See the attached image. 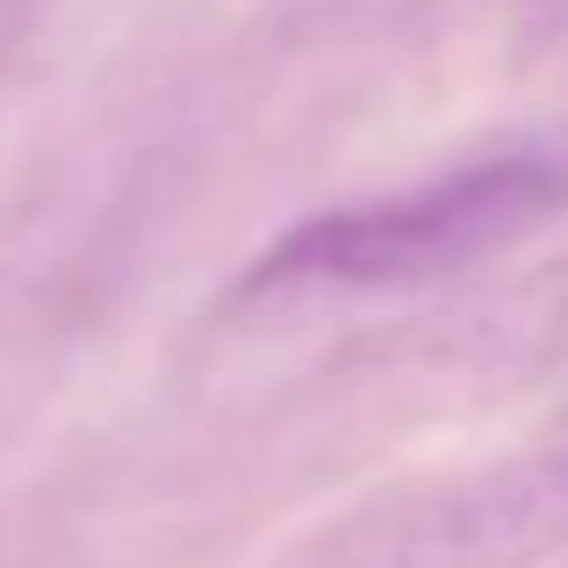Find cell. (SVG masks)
<instances>
[{
  "mask_svg": "<svg viewBox=\"0 0 568 568\" xmlns=\"http://www.w3.org/2000/svg\"><path fill=\"white\" fill-rule=\"evenodd\" d=\"M568 202V173L555 159H483L439 173L410 194L324 209L281 231L245 274V288H417L504 252L511 237L540 231Z\"/></svg>",
  "mask_w": 568,
  "mask_h": 568,
  "instance_id": "cell-1",
  "label": "cell"
},
{
  "mask_svg": "<svg viewBox=\"0 0 568 568\" xmlns=\"http://www.w3.org/2000/svg\"><path fill=\"white\" fill-rule=\"evenodd\" d=\"M568 547V432L460 475L382 489L274 568H540Z\"/></svg>",
  "mask_w": 568,
  "mask_h": 568,
  "instance_id": "cell-2",
  "label": "cell"
},
{
  "mask_svg": "<svg viewBox=\"0 0 568 568\" xmlns=\"http://www.w3.org/2000/svg\"><path fill=\"white\" fill-rule=\"evenodd\" d=\"M526 8H540V14H568V0H526Z\"/></svg>",
  "mask_w": 568,
  "mask_h": 568,
  "instance_id": "cell-3",
  "label": "cell"
}]
</instances>
